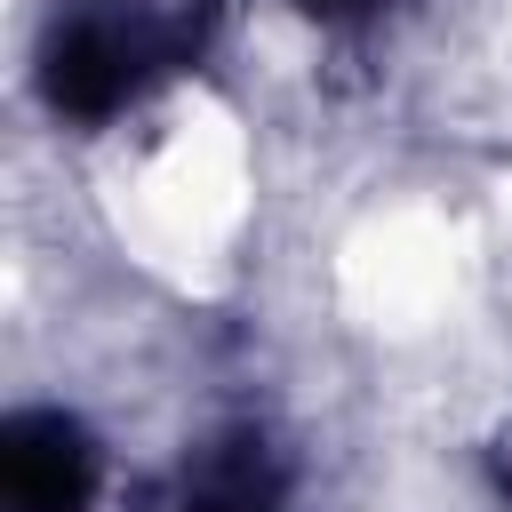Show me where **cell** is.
Masks as SVG:
<instances>
[{
    "instance_id": "cell-1",
    "label": "cell",
    "mask_w": 512,
    "mask_h": 512,
    "mask_svg": "<svg viewBox=\"0 0 512 512\" xmlns=\"http://www.w3.org/2000/svg\"><path fill=\"white\" fill-rule=\"evenodd\" d=\"M0 496L8 512H88L96 448L64 408H24L0 432Z\"/></svg>"
},
{
    "instance_id": "cell-2",
    "label": "cell",
    "mask_w": 512,
    "mask_h": 512,
    "mask_svg": "<svg viewBox=\"0 0 512 512\" xmlns=\"http://www.w3.org/2000/svg\"><path fill=\"white\" fill-rule=\"evenodd\" d=\"M168 512H280V456L264 448V432H224L184 456Z\"/></svg>"
},
{
    "instance_id": "cell-3",
    "label": "cell",
    "mask_w": 512,
    "mask_h": 512,
    "mask_svg": "<svg viewBox=\"0 0 512 512\" xmlns=\"http://www.w3.org/2000/svg\"><path fill=\"white\" fill-rule=\"evenodd\" d=\"M312 24H368V16H384V8H400V0H296Z\"/></svg>"
},
{
    "instance_id": "cell-4",
    "label": "cell",
    "mask_w": 512,
    "mask_h": 512,
    "mask_svg": "<svg viewBox=\"0 0 512 512\" xmlns=\"http://www.w3.org/2000/svg\"><path fill=\"white\" fill-rule=\"evenodd\" d=\"M496 472H504V488H512V440H504V456H496Z\"/></svg>"
}]
</instances>
